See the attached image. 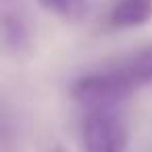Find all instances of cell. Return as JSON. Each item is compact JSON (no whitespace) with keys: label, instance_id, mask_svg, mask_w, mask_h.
<instances>
[{"label":"cell","instance_id":"6da1fadb","mask_svg":"<svg viewBox=\"0 0 152 152\" xmlns=\"http://www.w3.org/2000/svg\"><path fill=\"white\" fill-rule=\"evenodd\" d=\"M137 81L123 63L113 69L81 75L71 86V98L86 108H110L137 90Z\"/></svg>","mask_w":152,"mask_h":152},{"label":"cell","instance_id":"7a4b0ae2","mask_svg":"<svg viewBox=\"0 0 152 152\" xmlns=\"http://www.w3.org/2000/svg\"><path fill=\"white\" fill-rule=\"evenodd\" d=\"M129 129L125 119L110 108H92L83 121V152H127Z\"/></svg>","mask_w":152,"mask_h":152},{"label":"cell","instance_id":"3957f363","mask_svg":"<svg viewBox=\"0 0 152 152\" xmlns=\"http://www.w3.org/2000/svg\"><path fill=\"white\" fill-rule=\"evenodd\" d=\"M2 42L4 48L13 54H25L31 50L34 34L29 19L13 0H2Z\"/></svg>","mask_w":152,"mask_h":152},{"label":"cell","instance_id":"277c9868","mask_svg":"<svg viewBox=\"0 0 152 152\" xmlns=\"http://www.w3.org/2000/svg\"><path fill=\"white\" fill-rule=\"evenodd\" d=\"M152 21V0H117L108 13V23L117 29H133Z\"/></svg>","mask_w":152,"mask_h":152},{"label":"cell","instance_id":"5b68a950","mask_svg":"<svg viewBox=\"0 0 152 152\" xmlns=\"http://www.w3.org/2000/svg\"><path fill=\"white\" fill-rule=\"evenodd\" d=\"M38 2L52 15H56L58 19L69 21V23H77V21L86 19V15L90 11L88 0H38Z\"/></svg>","mask_w":152,"mask_h":152},{"label":"cell","instance_id":"8992f818","mask_svg":"<svg viewBox=\"0 0 152 152\" xmlns=\"http://www.w3.org/2000/svg\"><path fill=\"white\" fill-rule=\"evenodd\" d=\"M125 65L133 73V77H135L140 88L150 83L152 81V44L144 46L142 50H137L129 61H125Z\"/></svg>","mask_w":152,"mask_h":152},{"label":"cell","instance_id":"52a82bcc","mask_svg":"<svg viewBox=\"0 0 152 152\" xmlns=\"http://www.w3.org/2000/svg\"><path fill=\"white\" fill-rule=\"evenodd\" d=\"M52 152H67V150H65V148H54Z\"/></svg>","mask_w":152,"mask_h":152}]
</instances>
